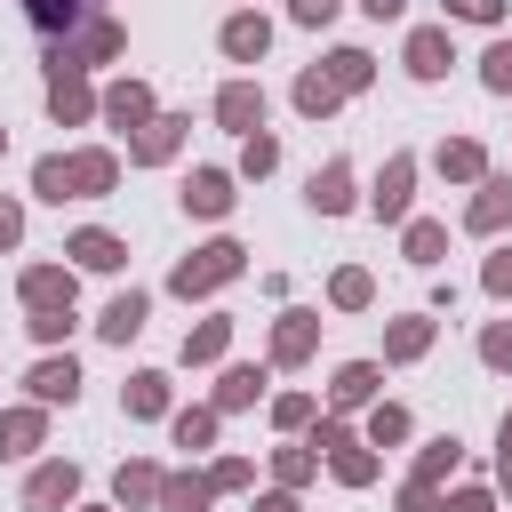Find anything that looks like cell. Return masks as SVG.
<instances>
[{"label": "cell", "mask_w": 512, "mask_h": 512, "mask_svg": "<svg viewBox=\"0 0 512 512\" xmlns=\"http://www.w3.org/2000/svg\"><path fill=\"white\" fill-rule=\"evenodd\" d=\"M256 512H304V504H296V488H272V496H256Z\"/></svg>", "instance_id": "53"}, {"label": "cell", "mask_w": 512, "mask_h": 512, "mask_svg": "<svg viewBox=\"0 0 512 512\" xmlns=\"http://www.w3.org/2000/svg\"><path fill=\"white\" fill-rule=\"evenodd\" d=\"M264 384H272L264 368H248V360H232V368L216 376V400H208V408H216V416H232V408H256V392H264Z\"/></svg>", "instance_id": "22"}, {"label": "cell", "mask_w": 512, "mask_h": 512, "mask_svg": "<svg viewBox=\"0 0 512 512\" xmlns=\"http://www.w3.org/2000/svg\"><path fill=\"white\" fill-rule=\"evenodd\" d=\"M312 416H320V408H312V392H272V424H280V432H304Z\"/></svg>", "instance_id": "41"}, {"label": "cell", "mask_w": 512, "mask_h": 512, "mask_svg": "<svg viewBox=\"0 0 512 512\" xmlns=\"http://www.w3.org/2000/svg\"><path fill=\"white\" fill-rule=\"evenodd\" d=\"M64 256H72L80 272H120V264H128V240L104 232V224H80V232L64 240Z\"/></svg>", "instance_id": "14"}, {"label": "cell", "mask_w": 512, "mask_h": 512, "mask_svg": "<svg viewBox=\"0 0 512 512\" xmlns=\"http://www.w3.org/2000/svg\"><path fill=\"white\" fill-rule=\"evenodd\" d=\"M128 56V32L96 8L80 32H64V40H48V72H88V64H120Z\"/></svg>", "instance_id": "1"}, {"label": "cell", "mask_w": 512, "mask_h": 512, "mask_svg": "<svg viewBox=\"0 0 512 512\" xmlns=\"http://www.w3.org/2000/svg\"><path fill=\"white\" fill-rule=\"evenodd\" d=\"M272 168H280V136H264V128L240 136V176L256 184V176H272Z\"/></svg>", "instance_id": "39"}, {"label": "cell", "mask_w": 512, "mask_h": 512, "mask_svg": "<svg viewBox=\"0 0 512 512\" xmlns=\"http://www.w3.org/2000/svg\"><path fill=\"white\" fill-rule=\"evenodd\" d=\"M400 248H408V264H440V256H448V224L408 216V240H400Z\"/></svg>", "instance_id": "35"}, {"label": "cell", "mask_w": 512, "mask_h": 512, "mask_svg": "<svg viewBox=\"0 0 512 512\" xmlns=\"http://www.w3.org/2000/svg\"><path fill=\"white\" fill-rule=\"evenodd\" d=\"M480 360H488L496 376H512V320H488V328H480Z\"/></svg>", "instance_id": "42"}, {"label": "cell", "mask_w": 512, "mask_h": 512, "mask_svg": "<svg viewBox=\"0 0 512 512\" xmlns=\"http://www.w3.org/2000/svg\"><path fill=\"white\" fill-rule=\"evenodd\" d=\"M0 152H8V128H0Z\"/></svg>", "instance_id": "57"}, {"label": "cell", "mask_w": 512, "mask_h": 512, "mask_svg": "<svg viewBox=\"0 0 512 512\" xmlns=\"http://www.w3.org/2000/svg\"><path fill=\"white\" fill-rule=\"evenodd\" d=\"M160 480H168L160 464H120L112 472V504L120 512H144V504H160Z\"/></svg>", "instance_id": "23"}, {"label": "cell", "mask_w": 512, "mask_h": 512, "mask_svg": "<svg viewBox=\"0 0 512 512\" xmlns=\"http://www.w3.org/2000/svg\"><path fill=\"white\" fill-rule=\"evenodd\" d=\"M168 432H176V448H192V456H200V448H216V408H176V416H168Z\"/></svg>", "instance_id": "36"}, {"label": "cell", "mask_w": 512, "mask_h": 512, "mask_svg": "<svg viewBox=\"0 0 512 512\" xmlns=\"http://www.w3.org/2000/svg\"><path fill=\"white\" fill-rule=\"evenodd\" d=\"M72 512H120V504H72Z\"/></svg>", "instance_id": "55"}, {"label": "cell", "mask_w": 512, "mask_h": 512, "mask_svg": "<svg viewBox=\"0 0 512 512\" xmlns=\"http://www.w3.org/2000/svg\"><path fill=\"white\" fill-rule=\"evenodd\" d=\"M24 328H32L40 344H64V336H72V304H48V312H32Z\"/></svg>", "instance_id": "44"}, {"label": "cell", "mask_w": 512, "mask_h": 512, "mask_svg": "<svg viewBox=\"0 0 512 512\" xmlns=\"http://www.w3.org/2000/svg\"><path fill=\"white\" fill-rule=\"evenodd\" d=\"M496 488H504V496H512V448H504V456H496Z\"/></svg>", "instance_id": "54"}, {"label": "cell", "mask_w": 512, "mask_h": 512, "mask_svg": "<svg viewBox=\"0 0 512 512\" xmlns=\"http://www.w3.org/2000/svg\"><path fill=\"white\" fill-rule=\"evenodd\" d=\"M400 56H408V72H416V80H440V72L456 64V32H448V24H416Z\"/></svg>", "instance_id": "10"}, {"label": "cell", "mask_w": 512, "mask_h": 512, "mask_svg": "<svg viewBox=\"0 0 512 512\" xmlns=\"http://www.w3.org/2000/svg\"><path fill=\"white\" fill-rule=\"evenodd\" d=\"M368 296H376V280H368L360 264H344V272L328 280V304H336V312H368Z\"/></svg>", "instance_id": "37"}, {"label": "cell", "mask_w": 512, "mask_h": 512, "mask_svg": "<svg viewBox=\"0 0 512 512\" xmlns=\"http://www.w3.org/2000/svg\"><path fill=\"white\" fill-rule=\"evenodd\" d=\"M96 112H104V128H120V136H136V128H144V120H152L160 104H152V88H144V80H112Z\"/></svg>", "instance_id": "12"}, {"label": "cell", "mask_w": 512, "mask_h": 512, "mask_svg": "<svg viewBox=\"0 0 512 512\" xmlns=\"http://www.w3.org/2000/svg\"><path fill=\"white\" fill-rule=\"evenodd\" d=\"M304 200H312L320 216H344V208H352V160H328V168H312Z\"/></svg>", "instance_id": "21"}, {"label": "cell", "mask_w": 512, "mask_h": 512, "mask_svg": "<svg viewBox=\"0 0 512 512\" xmlns=\"http://www.w3.org/2000/svg\"><path fill=\"white\" fill-rule=\"evenodd\" d=\"M16 240H24V208H16V200H0V256H8Z\"/></svg>", "instance_id": "50"}, {"label": "cell", "mask_w": 512, "mask_h": 512, "mask_svg": "<svg viewBox=\"0 0 512 512\" xmlns=\"http://www.w3.org/2000/svg\"><path fill=\"white\" fill-rule=\"evenodd\" d=\"M320 72H328V80H336V88H344V96H360V88H368V80H376V56H368V48H336V56H328V64H320Z\"/></svg>", "instance_id": "33"}, {"label": "cell", "mask_w": 512, "mask_h": 512, "mask_svg": "<svg viewBox=\"0 0 512 512\" xmlns=\"http://www.w3.org/2000/svg\"><path fill=\"white\" fill-rule=\"evenodd\" d=\"M504 224H512V176H480V192H472V208H464V232L496 240Z\"/></svg>", "instance_id": "16"}, {"label": "cell", "mask_w": 512, "mask_h": 512, "mask_svg": "<svg viewBox=\"0 0 512 512\" xmlns=\"http://www.w3.org/2000/svg\"><path fill=\"white\" fill-rule=\"evenodd\" d=\"M72 504H80V464H72V456L32 464V480H24V512H72Z\"/></svg>", "instance_id": "3"}, {"label": "cell", "mask_w": 512, "mask_h": 512, "mask_svg": "<svg viewBox=\"0 0 512 512\" xmlns=\"http://www.w3.org/2000/svg\"><path fill=\"white\" fill-rule=\"evenodd\" d=\"M80 264H24V280H16V296H24V312H48V304H72L80 296V280H72Z\"/></svg>", "instance_id": "7"}, {"label": "cell", "mask_w": 512, "mask_h": 512, "mask_svg": "<svg viewBox=\"0 0 512 512\" xmlns=\"http://www.w3.org/2000/svg\"><path fill=\"white\" fill-rule=\"evenodd\" d=\"M216 48H224L232 64H264V48H272V24H264L256 8H232V16H224V32H216Z\"/></svg>", "instance_id": "9"}, {"label": "cell", "mask_w": 512, "mask_h": 512, "mask_svg": "<svg viewBox=\"0 0 512 512\" xmlns=\"http://www.w3.org/2000/svg\"><path fill=\"white\" fill-rule=\"evenodd\" d=\"M360 16H376V24H400V16H408V0H360Z\"/></svg>", "instance_id": "52"}, {"label": "cell", "mask_w": 512, "mask_h": 512, "mask_svg": "<svg viewBox=\"0 0 512 512\" xmlns=\"http://www.w3.org/2000/svg\"><path fill=\"white\" fill-rule=\"evenodd\" d=\"M208 480H216V496H232V488H248V480H256V464H248V456H216V464H208Z\"/></svg>", "instance_id": "45"}, {"label": "cell", "mask_w": 512, "mask_h": 512, "mask_svg": "<svg viewBox=\"0 0 512 512\" xmlns=\"http://www.w3.org/2000/svg\"><path fill=\"white\" fill-rule=\"evenodd\" d=\"M32 200H56V208L80 200V192H72V152H40V160H32Z\"/></svg>", "instance_id": "27"}, {"label": "cell", "mask_w": 512, "mask_h": 512, "mask_svg": "<svg viewBox=\"0 0 512 512\" xmlns=\"http://www.w3.org/2000/svg\"><path fill=\"white\" fill-rule=\"evenodd\" d=\"M216 128L256 136V128H264V88H256V80H224V88H216Z\"/></svg>", "instance_id": "13"}, {"label": "cell", "mask_w": 512, "mask_h": 512, "mask_svg": "<svg viewBox=\"0 0 512 512\" xmlns=\"http://www.w3.org/2000/svg\"><path fill=\"white\" fill-rule=\"evenodd\" d=\"M112 184H120V152H104V144L72 152V192H80V200H104Z\"/></svg>", "instance_id": "19"}, {"label": "cell", "mask_w": 512, "mask_h": 512, "mask_svg": "<svg viewBox=\"0 0 512 512\" xmlns=\"http://www.w3.org/2000/svg\"><path fill=\"white\" fill-rule=\"evenodd\" d=\"M40 440H48V408H40V400H32V408H8V416H0V456H32Z\"/></svg>", "instance_id": "24"}, {"label": "cell", "mask_w": 512, "mask_h": 512, "mask_svg": "<svg viewBox=\"0 0 512 512\" xmlns=\"http://www.w3.org/2000/svg\"><path fill=\"white\" fill-rule=\"evenodd\" d=\"M400 512H448V504H440L432 480H408V488H400Z\"/></svg>", "instance_id": "47"}, {"label": "cell", "mask_w": 512, "mask_h": 512, "mask_svg": "<svg viewBox=\"0 0 512 512\" xmlns=\"http://www.w3.org/2000/svg\"><path fill=\"white\" fill-rule=\"evenodd\" d=\"M24 392H32L40 408H56V400L72 408V400H80V360H72V352H48V360L24 376Z\"/></svg>", "instance_id": "15"}, {"label": "cell", "mask_w": 512, "mask_h": 512, "mask_svg": "<svg viewBox=\"0 0 512 512\" xmlns=\"http://www.w3.org/2000/svg\"><path fill=\"white\" fill-rule=\"evenodd\" d=\"M480 80H488L496 96H512V32H504V40H488V56H480Z\"/></svg>", "instance_id": "43"}, {"label": "cell", "mask_w": 512, "mask_h": 512, "mask_svg": "<svg viewBox=\"0 0 512 512\" xmlns=\"http://www.w3.org/2000/svg\"><path fill=\"white\" fill-rule=\"evenodd\" d=\"M328 472H336L344 488H376V448H368V440H336V448H328Z\"/></svg>", "instance_id": "31"}, {"label": "cell", "mask_w": 512, "mask_h": 512, "mask_svg": "<svg viewBox=\"0 0 512 512\" xmlns=\"http://www.w3.org/2000/svg\"><path fill=\"white\" fill-rule=\"evenodd\" d=\"M288 96H296V112H304V120H328V112L344 104V88H336L328 72H296V88H288Z\"/></svg>", "instance_id": "32"}, {"label": "cell", "mask_w": 512, "mask_h": 512, "mask_svg": "<svg viewBox=\"0 0 512 512\" xmlns=\"http://www.w3.org/2000/svg\"><path fill=\"white\" fill-rule=\"evenodd\" d=\"M224 344H232V320H224V312H208L200 328H184V368H208V360H224Z\"/></svg>", "instance_id": "28"}, {"label": "cell", "mask_w": 512, "mask_h": 512, "mask_svg": "<svg viewBox=\"0 0 512 512\" xmlns=\"http://www.w3.org/2000/svg\"><path fill=\"white\" fill-rule=\"evenodd\" d=\"M96 16V0H24V24L40 32V40H64V32H80Z\"/></svg>", "instance_id": "18"}, {"label": "cell", "mask_w": 512, "mask_h": 512, "mask_svg": "<svg viewBox=\"0 0 512 512\" xmlns=\"http://www.w3.org/2000/svg\"><path fill=\"white\" fill-rule=\"evenodd\" d=\"M496 440H504V448H512V416H504V432H496Z\"/></svg>", "instance_id": "56"}, {"label": "cell", "mask_w": 512, "mask_h": 512, "mask_svg": "<svg viewBox=\"0 0 512 512\" xmlns=\"http://www.w3.org/2000/svg\"><path fill=\"white\" fill-rule=\"evenodd\" d=\"M184 112H152L136 136H128V168H160V160H176V144H184Z\"/></svg>", "instance_id": "5"}, {"label": "cell", "mask_w": 512, "mask_h": 512, "mask_svg": "<svg viewBox=\"0 0 512 512\" xmlns=\"http://www.w3.org/2000/svg\"><path fill=\"white\" fill-rule=\"evenodd\" d=\"M432 160H440V176H448V184H480V176H488V152H480V136H448Z\"/></svg>", "instance_id": "25"}, {"label": "cell", "mask_w": 512, "mask_h": 512, "mask_svg": "<svg viewBox=\"0 0 512 512\" xmlns=\"http://www.w3.org/2000/svg\"><path fill=\"white\" fill-rule=\"evenodd\" d=\"M216 504V480L208 472H168L160 480V512H208Z\"/></svg>", "instance_id": "26"}, {"label": "cell", "mask_w": 512, "mask_h": 512, "mask_svg": "<svg viewBox=\"0 0 512 512\" xmlns=\"http://www.w3.org/2000/svg\"><path fill=\"white\" fill-rule=\"evenodd\" d=\"M400 440H408V408L400 400H376L368 408V448H400Z\"/></svg>", "instance_id": "38"}, {"label": "cell", "mask_w": 512, "mask_h": 512, "mask_svg": "<svg viewBox=\"0 0 512 512\" xmlns=\"http://www.w3.org/2000/svg\"><path fill=\"white\" fill-rule=\"evenodd\" d=\"M376 384H384V368H376V360H344V368H336V384H328V408H336V416H344V408H368V400H376Z\"/></svg>", "instance_id": "20"}, {"label": "cell", "mask_w": 512, "mask_h": 512, "mask_svg": "<svg viewBox=\"0 0 512 512\" xmlns=\"http://www.w3.org/2000/svg\"><path fill=\"white\" fill-rule=\"evenodd\" d=\"M144 320H152V296H144V288H120V296L104 304L96 336H104V344H128V336H144Z\"/></svg>", "instance_id": "17"}, {"label": "cell", "mask_w": 512, "mask_h": 512, "mask_svg": "<svg viewBox=\"0 0 512 512\" xmlns=\"http://www.w3.org/2000/svg\"><path fill=\"white\" fill-rule=\"evenodd\" d=\"M320 352V312H280L272 320V368H304Z\"/></svg>", "instance_id": "8"}, {"label": "cell", "mask_w": 512, "mask_h": 512, "mask_svg": "<svg viewBox=\"0 0 512 512\" xmlns=\"http://www.w3.org/2000/svg\"><path fill=\"white\" fill-rule=\"evenodd\" d=\"M272 472H280V488H304L312 472H320V448L304 440V448H272Z\"/></svg>", "instance_id": "40"}, {"label": "cell", "mask_w": 512, "mask_h": 512, "mask_svg": "<svg viewBox=\"0 0 512 512\" xmlns=\"http://www.w3.org/2000/svg\"><path fill=\"white\" fill-rule=\"evenodd\" d=\"M240 272H248V248H240V240H208V248H192V256L168 272V288L192 304V296H216V288L240 280Z\"/></svg>", "instance_id": "2"}, {"label": "cell", "mask_w": 512, "mask_h": 512, "mask_svg": "<svg viewBox=\"0 0 512 512\" xmlns=\"http://www.w3.org/2000/svg\"><path fill=\"white\" fill-rule=\"evenodd\" d=\"M456 464H464V440H456V432H440V440H424V456H416V472H408V480H432V488H440Z\"/></svg>", "instance_id": "34"}, {"label": "cell", "mask_w": 512, "mask_h": 512, "mask_svg": "<svg viewBox=\"0 0 512 512\" xmlns=\"http://www.w3.org/2000/svg\"><path fill=\"white\" fill-rule=\"evenodd\" d=\"M336 8H344V0H288V16H296V24H312V32H320V24H336Z\"/></svg>", "instance_id": "49"}, {"label": "cell", "mask_w": 512, "mask_h": 512, "mask_svg": "<svg viewBox=\"0 0 512 512\" xmlns=\"http://www.w3.org/2000/svg\"><path fill=\"white\" fill-rule=\"evenodd\" d=\"M448 512H496V496H488V488H456V496H448Z\"/></svg>", "instance_id": "51"}, {"label": "cell", "mask_w": 512, "mask_h": 512, "mask_svg": "<svg viewBox=\"0 0 512 512\" xmlns=\"http://www.w3.org/2000/svg\"><path fill=\"white\" fill-rule=\"evenodd\" d=\"M448 16H464V24H504V0H448Z\"/></svg>", "instance_id": "48"}, {"label": "cell", "mask_w": 512, "mask_h": 512, "mask_svg": "<svg viewBox=\"0 0 512 512\" xmlns=\"http://www.w3.org/2000/svg\"><path fill=\"white\" fill-rule=\"evenodd\" d=\"M176 200H184V216H208V224H216V216H232L240 192H232V168H192Z\"/></svg>", "instance_id": "6"}, {"label": "cell", "mask_w": 512, "mask_h": 512, "mask_svg": "<svg viewBox=\"0 0 512 512\" xmlns=\"http://www.w3.org/2000/svg\"><path fill=\"white\" fill-rule=\"evenodd\" d=\"M408 200H416V152H392L376 192H368V208H376V224H408Z\"/></svg>", "instance_id": "4"}, {"label": "cell", "mask_w": 512, "mask_h": 512, "mask_svg": "<svg viewBox=\"0 0 512 512\" xmlns=\"http://www.w3.org/2000/svg\"><path fill=\"white\" fill-rule=\"evenodd\" d=\"M96 88H88V72H48V112H56V128H80V120H96Z\"/></svg>", "instance_id": "11"}, {"label": "cell", "mask_w": 512, "mask_h": 512, "mask_svg": "<svg viewBox=\"0 0 512 512\" xmlns=\"http://www.w3.org/2000/svg\"><path fill=\"white\" fill-rule=\"evenodd\" d=\"M432 352V312H408L384 328V360H424Z\"/></svg>", "instance_id": "29"}, {"label": "cell", "mask_w": 512, "mask_h": 512, "mask_svg": "<svg viewBox=\"0 0 512 512\" xmlns=\"http://www.w3.org/2000/svg\"><path fill=\"white\" fill-rule=\"evenodd\" d=\"M120 408H128V416H168V376H160V368H136V376L120 384Z\"/></svg>", "instance_id": "30"}, {"label": "cell", "mask_w": 512, "mask_h": 512, "mask_svg": "<svg viewBox=\"0 0 512 512\" xmlns=\"http://www.w3.org/2000/svg\"><path fill=\"white\" fill-rule=\"evenodd\" d=\"M480 288H488V296H512V248H496V256L480 264Z\"/></svg>", "instance_id": "46"}]
</instances>
